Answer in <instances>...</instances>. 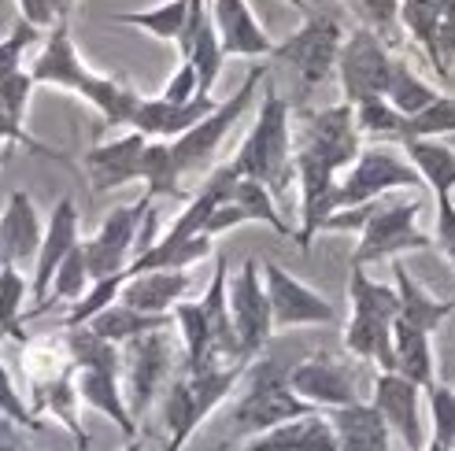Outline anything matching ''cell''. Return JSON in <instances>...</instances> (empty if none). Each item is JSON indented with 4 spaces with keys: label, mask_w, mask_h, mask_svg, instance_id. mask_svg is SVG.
<instances>
[{
    "label": "cell",
    "mask_w": 455,
    "mask_h": 451,
    "mask_svg": "<svg viewBox=\"0 0 455 451\" xmlns=\"http://www.w3.org/2000/svg\"><path fill=\"white\" fill-rule=\"evenodd\" d=\"M30 78L37 85H56V89H67V93H78L85 104H93L104 115V126H130L133 111L141 104V93L133 85L104 78L82 63L75 37H71V22H56L44 34L41 56L30 67Z\"/></svg>",
    "instance_id": "obj_1"
},
{
    "label": "cell",
    "mask_w": 455,
    "mask_h": 451,
    "mask_svg": "<svg viewBox=\"0 0 455 451\" xmlns=\"http://www.w3.org/2000/svg\"><path fill=\"white\" fill-rule=\"evenodd\" d=\"M174 329L181 336V348H186L189 374L226 363H248L230 319V266H226V256H219L208 292L200 300H181L174 307Z\"/></svg>",
    "instance_id": "obj_2"
},
{
    "label": "cell",
    "mask_w": 455,
    "mask_h": 451,
    "mask_svg": "<svg viewBox=\"0 0 455 451\" xmlns=\"http://www.w3.org/2000/svg\"><path fill=\"white\" fill-rule=\"evenodd\" d=\"M234 170L241 178L267 186L275 196H282L292 178H297V145H292V123H289V100L275 85H263V100L256 111V126L248 130L234 155Z\"/></svg>",
    "instance_id": "obj_3"
},
{
    "label": "cell",
    "mask_w": 455,
    "mask_h": 451,
    "mask_svg": "<svg viewBox=\"0 0 455 451\" xmlns=\"http://www.w3.org/2000/svg\"><path fill=\"white\" fill-rule=\"evenodd\" d=\"M248 363H226V367H208L196 374L174 377L164 392V430H167V451H181L189 437L204 425L222 400L244 381Z\"/></svg>",
    "instance_id": "obj_4"
},
{
    "label": "cell",
    "mask_w": 455,
    "mask_h": 451,
    "mask_svg": "<svg viewBox=\"0 0 455 451\" xmlns=\"http://www.w3.org/2000/svg\"><path fill=\"white\" fill-rule=\"evenodd\" d=\"M315 411L318 407H311L307 400H300L289 389V367L275 363V359H259V363H248L244 370V392L230 407V425L234 433L259 437L275 430V425H285Z\"/></svg>",
    "instance_id": "obj_5"
},
{
    "label": "cell",
    "mask_w": 455,
    "mask_h": 451,
    "mask_svg": "<svg viewBox=\"0 0 455 451\" xmlns=\"http://www.w3.org/2000/svg\"><path fill=\"white\" fill-rule=\"evenodd\" d=\"M345 27L326 15V12H307L304 15V27L297 34H289L285 41L275 44V56L285 67H292L300 78L304 89H315L337 75V59H340V49H345Z\"/></svg>",
    "instance_id": "obj_6"
},
{
    "label": "cell",
    "mask_w": 455,
    "mask_h": 451,
    "mask_svg": "<svg viewBox=\"0 0 455 451\" xmlns=\"http://www.w3.org/2000/svg\"><path fill=\"white\" fill-rule=\"evenodd\" d=\"M419 211H422L419 200H385L381 196L371 222L363 226V233L355 241L352 266L400 259L403 252H426V248H434V237L415 226Z\"/></svg>",
    "instance_id": "obj_7"
},
{
    "label": "cell",
    "mask_w": 455,
    "mask_h": 451,
    "mask_svg": "<svg viewBox=\"0 0 455 451\" xmlns=\"http://www.w3.org/2000/svg\"><path fill=\"white\" fill-rule=\"evenodd\" d=\"M267 82V63H256L252 71H248V78L237 85V93L230 100H222L215 111L204 123H196L189 133H181L178 141H171V155H174V163L181 170V178L200 170L204 163H212V155L219 152V145L226 141V133L234 130V123L241 115H248V104H252L256 97V89Z\"/></svg>",
    "instance_id": "obj_8"
},
{
    "label": "cell",
    "mask_w": 455,
    "mask_h": 451,
    "mask_svg": "<svg viewBox=\"0 0 455 451\" xmlns=\"http://www.w3.org/2000/svg\"><path fill=\"white\" fill-rule=\"evenodd\" d=\"M171 329H156V333H145L138 341L123 344V389H126L130 415L138 422L152 411L159 389L171 381V367H174Z\"/></svg>",
    "instance_id": "obj_9"
},
{
    "label": "cell",
    "mask_w": 455,
    "mask_h": 451,
    "mask_svg": "<svg viewBox=\"0 0 455 451\" xmlns=\"http://www.w3.org/2000/svg\"><path fill=\"white\" fill-rule=\"evenodd\" d=\"M393 63H396V56L389 52L385 37H378L371 27H355L345 37V49H340V59H337V78H340L345 104L389 97Z\"/></svg>",
    "instance_id": "obj_10"
},
{
    "label": "cell",
    "mask_w": 455,
    "mask_h": 451,
    "mask_svg": "<svg viewBox=\"0 0 455 451\" xmlns=\"http://www.w3.org/2000/svg\"><path fill=\"white\" fill-rule=\"evenodd\" d=\"M419 186L422 178L407 163V155H396L389 148H363L359 160L345 170L337 186V211L371 204V200L389 196L393 189H419Z\"/></svg>",
    "instance_id": "obj_11"
},
{
    "label": "cell",
    "mask_w": 455,
    "mask_h": 451,
    "mask_svg": "<svg viewBox=\"0 0 455 451\" xmlns=\"http://www.w3.org/2000/svg\"><path fill=\"white\" fill-rule=\"evenodd\" d=\"M152 208H156V200L145 193L141 200H133V204H123L116 211H108L104 222H100V230L82 241L93 281L111 278V274H123V270L130 266V252L138 248V233H141L145 215Z\"/></svg>",
    "instance_id": "obj_12"
},
{
    "label": "cell",
    "mask_w": 455,
    "mask_h": 451,
    "mask_svg": "<svg viewBox=\"0 0 455 451\" xmlns=\"http://www.w3.org/2000/svg\"><path fill=\"white\" fill-rule=\"evenodd\" d=\"M230 319L241 355L252 363L275 336V319H270V300L263 285V259H244L237 274H230Z\"/></svg>",
    "instance_id": "obj_13"
},
{
    "label": "cell",
    "mask_w": 455,
    "mask_h": 451,
    "mask_svg": "<svg viewBox=\"0 0 455 451\" xmlns=\"http://www.w3.org/2000/svg\"><path fill=\"white\" fill-rule=\"evenodd\" d=\"M263 285L270 300V319L275 329H297V326H333L337 307L318 289L289 274L278 263H263Z\"/></svg>",
    "instance_id": "obj_14"
},
{
    "label": "cell",
    "mask_w": 455,
    "mask_h": 451,
    "mask_svg": "<svg viewBox=\"0 0 455 451\" xmlns=\"http://www.w3.org/2000/svg\"><path fill=\"white\" fill-rule=\"evenodd\" d=\"M297 148L315 152L330 160L337 170H348L359 160V126H355V107L352 104H330V107H318L307 111L300 119V138Z\"/></svg>",
    "instance_id": "obj_15"
},
{
    "label": "cell",
    "mask_w": 455,
    "mask_h": 451,
    "mask_svg": "<svg viewBox=\"0 0 455 451\" xmlns=\"http://www.w3.org/2000/svg\"><path fill=\"white\" fill-rule=\"evenodd\" d=\"M289 389L318 411L323 407L340 411V407H352V403H363L355 374L326 352H315V355L300 359L297 367H289Z\"/></svg>",
    "instance_id": "obj_16"
},
{
    "label": "cell",
    "mask_w": 455,
    "mask_h": 451,
    "mask_svg": "<svg viewBox=\"0 0 455 451\" xmlns=\"http://www.w3.org/2000/svg\"><path fill=\"white\" fill-rule=\"evenodd\" d=\"M422 385L407 381L396 370H378L374 377V407L381 411L385 425L407 451H426V425H422Z\"/></svg>",
    "instance_id": "obj_17"
},
{
    "label": "cell",
    "mask_w": 455,
    "mask_h": 451,
    "mask_svg": "<svg viewBox=\"0 0 455 451\" xmlns=\"http://www.w3.org/2000/svg\"><path fill=\"white\" fill-rule=\"evenodd\" d=\"M152 138L130 130L123 138L108 141V145H93L85 152V174H89V189L93 193H116L130 182H141V160Z\"/></svg>",
    "instance_id": "obj_18"
},
{
    "label": "cell",
    "mask_w": 455,
    "mask_h": 451,
    "mask_svg": "<svg viewBox=\"0 0 455 451\" xmlns=\"http://www.w3.org/2000/svg\"><path fill=\"white\" fill-rule=\"evenodd\" d=\"M82 244V233H78V204L75 196L67 193L56 200V208L49 215V226H44V241H41V252H37V263H34V278H30V289L41 304V292L52 289V278L60 263L75 252Z\"/></svg>",
    "instance_id": "obj_19"
},
{
    "label": "cell",
    "mask_w": 455,
    "mask_h": 451,
    "mask_svg": "<svg viewBox=\"0 0 455 451\" xmlns=\"http://www.w3.org/2000/svg\"><path fill=\"white\" fill-rule=\"evenodd\" d=\"M212 19L222 41L226 56H244V59H259V56H275L270 34L259 27L256 12L248 8V0H212Z\"/></svg>",
    "instance_id": "obj_20"
},
{
    "label": "cell",
    "mask_w": 455,
    "mask_h": 451,
    "mask_svg": "<svg viewBox=\"0 0 455 451\" xmlns=\"http://www.w3.org/2000/svg\"><path fill=\"white\" fill-rule=\"evenodd\" d=\"M215 107L219 104L212 97H196L193 104H167L164 97H141L130 130L145 133L152 141H178L181 133H189L196 123L208 119Z\"/></svg>",
    "instance_id": "obj_21"
},
{
    "label": "cell",
    "mask_w": 455,
    "mask_h": 451,
    "mask_svg": "<svg viewBox=\"0 0 455 451\" xmlns=\"http://www.w3.org/2000/svg\"><path fill=\"white\" fill-rule=\"evenodd\" d=\"M393 314L371 311V307H352L345 322V352L374 363L378 370H396V348H393Z\"/></svg>",
    "instance_id": "obj_22"
},
{
    "label": "cell",
    "mask_w": 455,
    "mask_h": 451,
    "mask_svg": "<svg viewBox=\"0 0 455 451\" xmlns=\"http://www.w3.org/2000/svg\"><path fill=\"white\" fill-rule=\"evenodd\" d=\"M189 292V270H141L123 285L119 304L141 314H174V307Z\"/></svg>",
    "instance_id": "obj_23"
},
{
    "label": "cell",
    "mask_w": 455,
    "mask_h": 451,
    "mask_svg": "<svg viewBox=\"0 0 455 451\" xmlns=\"http://www.w3.org/2000/svg\"><path fill=\"white\" fill-rule=\"evenodd\" d=\"M241 451H337V430L330 415L315 411L252 437Z\"/></svg>",
    "instance_id": "obj_24"
},
{
    "label": "cell",
    "mask_w": 455,
    "mask_h": 451,
    "mask_svg": "<svg viewBox=\"0 0 455 451\" xmlns=\"http://www.w3.org/2000/svg\"><path fill=\"white\" fill-rule=\"evenodd\" d=\"M0 233H4V248H8L12 266H34L37 263L44 230H41V218H37L30 193H22V189L8 193L4 215H0Z\"/></svg>",
    "instance_id": "obj_25"
},
{
    "label": "cell",
    "mask_w": 455,
    "mask_h": 451,
    "mask_svg": "<svg viewBox=\"0 0 455 451\" xmlns=\"http://www.w3.org/2000/svg\"><path fill=\"white\" fill-rule=\"evenodd\" d=\"M330 422L337 430V451H393V430L367 400L330 411Z\"/></svg>",
    "instance_id": "obj_26"
},
{
    "label": "cell",
    "mask_w": 455,
    "mask_h": 451,
    "mask_svg": "<svg viewBox=\"0 0 455 451\" xmlns=\"http://www.w3.org/2000/svg\"><path fill=\"white\" fill-rule=\"evenodd\" d=\"M393 278H396V292H400V314H396L400 322L415 326L422 333H437L448 314H455V297L437 300L426 285H419L411 278V270H407L400 259H393Z\"/></svg>",
    "instance_id": "obj_27"
},
{
    "label": "cell",
    "mask_w": 455,
    "mask_h": 451,
    "mask_svg": "<svg viewBox=\"0 0 455 451\" xmlns=\"http://www.w3.org/2000/svg\"><path fill=\"white\" fill-rule=\"evenodd\" d=\"M393 348H396V374L407 381L429 389L437 385V352H434V333H422L407 322H393Z\"/></svg>",
    "instance_id": "obj_28"
},
{
    "label": "cell",
    "mask_w": 455,
    "mask_h": 451,
    "mask_svg": "<svg viewBox=\"0 0 455 451\" xmlns=\"http://www.w3.org/2000/svg\"><path fill=\"white\" fill-rule=\"evenodd\" d=\"M407 163H411L422 178V186L437 196H451L455 193V148L441 145V141H400Z\"/></svg>",
    "instance_id": "obj_29"
},
{
    "label": "cell",
    "mask_w": 455,
    "mask_h": 451,
    "mask_svg": "<svg viewBox=\"0 0 455 451\" xmlns=\"http://www.w3.org/2000/svg\"><path fill=\"white\" fill-rule=\"evenodd\" d=\"M174 326V314H141L133 311L126 304H111L108 311H100L93 322H89V329H93L97 336H104V341L111 344H130L138 341V336L145 333H156V329H171Z\"/></svg>",
    "instance_id": "obj_30"
},
{
    "label": "cell",
    "mask_w": 455,
    "mask_h": 451,
    "mask_svg": "<svg viewBox=\"0 0 455 451\" xmlns=\"http://www.w3.org/2000/svg\"><path fill=\"white\" fill-rule=\"evenodd\" d=\"M275 193H270L267 186H259V182H252V178H237V186H234V193H230V204L237 208V215H241V222H263V226H270L278 237H297V230L282 218V211H278V204H275Z\"/></svg>",
    "instance_id": "obj_31"
},
{
    "label": "cell",
    "mask_w": 455,
    "mask_h": 451,
    "mask_svg": "<svg viewBox=\"0 0 455 451\" xmlns=\"http://www.w3.org/2000/svg\"><path fill=\"white\" fill-rule=\"evenodd\" d=\"M400 27H407V34L422 44V52L434 63V71L441 78H448L444 63H441V15H437L434 0H400Z\"/></svg>",
    "instance_id": "obj_32"
},
{
    "label": "cell",
    "mask_w": 455,
    "mask_h": 451,
    "mask_svg": "<svg viewBox=\"0 0 455 451\" xmlns=\"http://www.w3.org/2000/svg\"><path fill=\"white\" fill-rule=\"evenodd\" d=\"M141 182L145 193L156 196H171V200H186V189H181V170L171 155V141H148L145 160H141Z\"/></svg>",
    "instance_id": "obj_33"
},
{
    "label": "cell",
    "mask_w": 455,
    "mask_h": 451,
    "mask_svg": "<svg viewBox=\"0 0 455 451\" xmlns=\"http://www.w3.org/2000/svg\"><path fill=\"white\" fill-rule=\"evenodd\" d=\"M437 97H441L437 89L429 85L426 78H419V75L411 71V63L396 56V63H393V82H389V97H385V100H389L403 119H411V115H419V111H426Z\"/></svg>",
    "instance_id": "obj_34"
},
{
    "label": "cell",
    "mask_w": 455,
    "mask_h": 451,
    "mask_svg": "<svg viewBox=\"0 0 455 451\" xmlns=\"http://www.w3.org/2000/svg\"><path fill=\"white\" fill-rule=\"evenodd\" d=\"M186 19H189V0H167V4H156L145 12H119L116 22H126V27H141L145 34L159 37V41H174L186 30Z\"/></svg>",
    "instance_id": "obj_35"
},
{
    "label": "cell",
    "mask_w": 455,
    "mask_h": 451,
    "mask_svg": "<svg viewBox=\"0 0 455 451\" xmlns=\"http://www.w3.org/2000/svg\"><path fill=\"white\" fill-rule=\"evenodd\" d=\"M30 292V281L22 274V266H8L0 274V329H4L15 344H27L30 336L22 333V300Z\"/></svg>",
    "instance_id": "obj_36"
},
{
    "label": "cell",
    "mask_w": 455,
    "mask_h": 451,
    "mask_svg": "<svg viewBox=\"0 0 455 451\" xmlns=\"http://www.w3.org/2000/svg\"><path fill=\"white\" fill-rule=\"evenodd\" d=\"M196 67V78H200V97H212V89L222 75V63H226V52H222V41H219V30H215V19H208L200 27L196 41H193V52L189 59Z\"/></svg>",
    "instance_id": "obj_37"
},
{
    "label": "cell",
    "mask_w": 455,
    "mask_h": 451,
    "mask_svg": "<svg viewBox=\"0 0 455 451\" xmlns=\"http://www.w3.org/2000/svg\"><path fill=\"white\" fill-rule=\"evenodd\" d=\"M355 107V126L359 133L367 138H378V141H403V115L385 100V97H371V100H359L352 104Z\"/></svg>",
    "instance_id": "obj_38"
},
{
    "label": "cell",
    "mask_w": 455,
    "mask_h": 451,
    "mask_svg": "<svg viewBox=\"0 0 455 451\" xmlns=\"http://www.w3.org/2000/svg\"><path fill=\"white\" fill-rule=\"evenodd\" d=\"M448 133H455V97H444V93L426 111H419V115L403 123V141H411V138L437 141V138H448Z\"/></svg>",
    "instance_id": "obj_39"
},
{
    "label": "cell",
    "mask_w": 455,
    "mask_h": 451,
    "mask_svg": "<svg viewBox=\"0 0 455 451\" xmlns=\"http://www.w3.org/2000/svg\"><path fill=\"white\" fill-rule=\"evenodd\" d=\"M426 403H429V444L451 447V440H455V385H448V381L429 385Z\"/></svg>",
    "instance_id": "obj_40"
},
{
    "label": "cell",
    "mask_w": 455,
    "mask_h": 451,
    "mask_svg": "<svg viewBox=\"0 0 455 451\" xmlns=\"http://www.w3.org/2000/svg\"><path fill=\"white\" fill-rule=\"evenodd\" d=\"M37 41H44L41 30L30 27L27 19H15V22H12V30L0 37V78H8V75H15V71H22V56H27V49H34Z\"/></svg>",
    "instance_id": "obj_41"
},
{
    "label": "cell",
    "mask_w": 455,
    "mask_h": 451,
    "mask_svg": "<svg viewBox=\"0 0 455 451\" xmlns=\"http://www.w3.org/2000/svg\"><path fill=\"white\" fill-rule=\"evenodd\" d=\"M0 415H4L8 422H15L19 430H27V433L41 430V418L34 415L30 400H22V392L15 389V381H12V370H8L4 363H0Z\"/></svg>",
    "instance_id": "obj_42"
},
{
    "label": "cell",
    "mask_w": 455,
    "mask_h": 451,
    "mask_svg": "<svg viewBox=\"0 0 455 451\" xmlns=\"http://www.w3.org/2000/svg\"><path fill=\"white\" fill-rule=\"evenodd\" d=\"M363 19V27H371L378 37H393L400 30V0H345Z\"/></svg>",
    "instance_id": "obj_43"
},
{
    "label": "cell",
    "mask_w": 455,
    "mask_h": 451,
    "mask_svg": "<svg viewBox=\"0 0 455 451\" xmlns=\"http://www.w3.org/2000/svg\"><path fill=\"white\" fill-rule=\"evenodd\" d=\"M34 89H37V82L30 78V71H15L8 78H0V107H4L15 123H22V119H27Z\"/></svg>",
    "instance_id": "obj_44"
},
{
    "label": "cell",
    "mask_w": 455,
    "mask_h": 451,
    "mask_svg": "<svg viewBox=\"0 0 455 451\" xmlns=\"http://www.w3.org/2000/svg\"><path fill=\"white\" fill-rule=\"evenodd\" d=\"M200 97V78H196V67L181 59L178 63V71L171 75L167 89H164V100L167 104H193Z\"/></svg>",
    "instance_id": "obj_45"
},
{
    "label": "cell",
    "mask_w": 455,
    "mask_h": 451,
    "mask_svg": "<svg viewBox=\"0 0 455 451\" xmlns=\"http://www.w3.org/2000/svg\"><path fill=\"white\" fill-rule=\"evenodd\" d=\"M434 244L455 266V204L451 196H437V222H434Z\"/></svg>",
    "instance_id": "obj_46"
},
{
    "label": "cell",
    "mask_w": 455,
    "mask_h": 451,
    "mask_svg": "<svg viewBox=\"0 0 455 451\" xmlns=\"http://www.w3.org/2000/svg\"><path fill=\"white\" fill-rule=\"evenodd\" d=\"M434 4L441 15V63L451 75V63H455V0H434Z\"/></svg>",
    "instance_id": "obj_47"
},
{
    "label": "cell",
    "mask_w": 455,
    "mask_h": 451,
    "mask_svg": "<svg viewBox=\"0 0 455 451\" xmlns=\"http://www.w3.org/2000/svg\"><path fill=\"white\" fill-rule=\"evenodd\" d=\"M19 19H27L37 30H52L60 22L52 0H19Z\"/></svg>",
    "instance_id": "obj_48"
},
{
    "label": "cell",
    "mask_w": 455,
    "mask_h": 451,
    "mask_svg": "<svg viewBox=\"0 0 455 451\" xmlns=\"http://www.w3.org/2000/svg\"><path fill=\"white\" fill-rule=\"evenodd\" d=\"M0 451H22V437H19V425L8 422L0 415Z\"/></svg>",
    "instance_id": "obj_49"
},
{
    "label": "cell",
    "mask_w": 455,
    "mask_h": 451,
    "mask_svg": "<svg viewBox=\"0 0 455 451\" xmlns=\"http://www.w3.org/2000/svg\"><path fill=\"white\" fill-rule=\"evenodd\" d=\"M52 4H56L60 22H71V15H75V4H78V0H52Z\"/></svg>",
    "instance_id": "obj_50"
},
{
    "label": "cell",
    "mask_w": 455,
    "mask_h": 451,
    "mask_svg": "<svg viewBox=\"0 0 455 451\" xmlns=\"http://www.w3.org/2000/svg\"><path fill=\"white\" fill-rule=\"evenodd\" d=\"M444 381H448V385H455V344H451V352H448V367H444Z\"/></svg>",
    "instance_id": "obj_51"
},
{
    "label": "cell",
    "mask_w": 455,
    "mask_h": 451,
    "mask_svg": "<svg viewBox=\"0 0 455 451\" xmlns=\"http://www.w3.org/2000/svg\"><path fill=\"white\" fill-rule=\"evenodd\" d=\"M12 266V259H8V248H4V233H0V274Z\"/></svg>",
    "instance_id": "obj_52"
},
{
    "label": "cell",
    "mask_w": 455,
    "mask_h": 451,
    "mask_svg": "<svg viewBox=\"0 0 455 451\" xmlns=\"http://www.w3.org/2000/svg\"><path fill=\"white\" fill-rule=\"evenodd\" d=\"M285 4H292V8H297V12H304V15H307V12H311V8H307V4H304V0H285Z\"/></svg>",
    "instance_id": "obj_53"
},
{
    "label": "cell",
    "mask_w": 455,
    "mask_h": 451,
    "mask_svg": "<svg viewBox=\"0 0 455 451\" xmlns=\"http://www.w3.org/2000/svg\"><path fill=\"white\" fill-rule=\"evenodd\" d=\"M123 451H145V444H141V440H130Z\"/></svg>",
    "instance_id": "obj_54"
},
{
    "label": "cell",
    "mask_w": 455,
    "mask_h": 451,
    "mask_svg": "<svg viewBox=\"0 0 455 451\" xmlns=\"http://www.w3.org/2000/svg\"><path fill=\"white\" fill-rule=\"evenodd\" d=\"M426 451H451V447H444V444H426Z\"/></svg>",
    "instance_id": "obj_55"
},
{
    "label": "cell",
    "mask_w": 455,
    "mask_h": 451,
    "mask_svg": "<svg viewBox=\"0 0 455 451\" xmlns=\"http://www.w3.org/2000/svg\"><path fill=\"white\" fill-rule=\"evenodd\" d=\"M8 160H12V152H0V167H4Z\"/></svg>",
    "instance_id": "obj_56"
},
{
    "label": "cell",
    "mask_w": 455,
    "mask_h": 451,
    "mask_svg": "<svg viewBox=\"0 0 455 451\" xmlns=\"http://www.w3.org/2000/svg\"><path fill=\"white\" fill-rule=\"evenodd\" d=\"M4 341H12V336H8V333H4V329H0V344H4Z\"/></svg>",
    "instance_id": "obj_57"
},
{
    "label": "cell",
    "mask_w": 455,
    "mask_h": 451,
    "mask_svg": "<svg viewBox=\"0 0 455 451\" xmlns=\"http://www.w3.org/2000/svg\"><path fill=\"white\" fill-rule=\"evenodd\" d=\"M451 204H455V193H451Z\"/></svg>",
    "instance_id": "obj_58"
},
{
    "label": "cell",
    "mask_w": 455,
    "mask_h": 451,
    "mask_svg": "<svg viewBox=\"0 0 455 451\" xmlns=\"http://www.w3.org/2000/svg\"><path fill=\"white\" fill-rule=\"evenodd\" d=\"M451 451H455V440H451Z\"/></svg>",
    "instance_id": "obj_59"
},
{
    "label": "cell",
    "mask_w": 455,
    "mask_h": 451,
    "mask_svg": "<svg viewBox=\"0 0 455 451\" xmlns=\"http://www.w3.org/2000/svg\"><path fill=\"white\" fill-rule=\"evenodd\" d=\"M219 451H226V444H222V447H219Z\"/></svg>",
    "instance_id": "obj_60"
}]
</instances>
